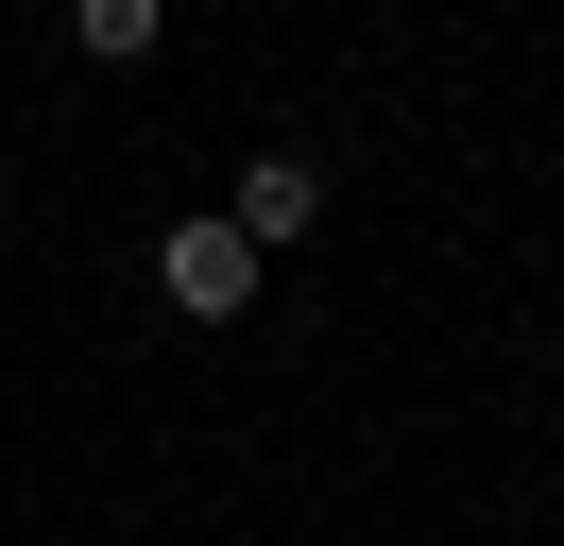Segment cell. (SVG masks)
Returning <instances> with one entry per match:
<instances>
[{
    "instance_id": "1",
    "label": "cell",
    "mask_w": 564,
    "mask_h": 546,
    "mask_svg": "<svg viewBox=\"0 0 564 546\" xmlns=\"http://www.w3.org/2000/svg\"><path fill=\"white\" fill-rule=\"evenodd\" d=\"M154 291H172L188 325H240V307H257V239L206 205V222H172V239H154Z\"/></svg>"
},
{
    "instance_id": "3",
    "label": "cell",
    "mask_w": 564,
    "mask_h": 546,
    "mask_svg": "<svg viewBox=\"0 0 564 546\" xmlns=\"http://www.w3.org/2000/svg\"><path fill=\"white\" fill-rule=\"evenodd\" d=\"M154 34H172V0H69V52L86 68H138Z\"/></svg>"
},
{
    "instance_id": "2",
    "label": "cell",
    "mask_w": 564,
    "mask_h": 546,
    "mask_svg": "<svg viewBox=\"0 0 564 546\" xmlns=\"http://www.w3.org/2000/svg\"><path fill=\"white\" fill-rule=\"evenodd\" d=\"M223 222H240L257 256H291V239L325 222V171H308V154H240V188H223Z\"/></svg>"
}]
</instances>
